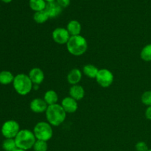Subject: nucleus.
<instances>
[{
  "instance_id": "f257e3e1",
  "label": "nucleus",
  "mask_w": 151,
  "mask_h": 151,
  "mask_svg": "<svg viewBox=\"0 0 151 151\" xmlns=\"http://www.w3.org/2000/svg\"><path fill=\"white\" fill-rule=\"evenodd\" d=\"M47 122L52 126L57 127L63 123L66 117V112L61 106V105L54 104L48 106L45 112Z\"/></svg>"
},
{
  "instance_id": "f03ea898",
  "label": "nucleus",
  "mask_w": 151,
  "mask_h": 151,
  "mask_svg": "<svg viewBox=\"0 0 151 151\" xmlns=\"http://www.w3.org/2000/svg\"><path fill=\"white\" fill-rule=\"evenodd\" d=\"M66 49L74 56H81L88 50V42L83 35L71 36L66 44Z\"/></svg>"
},
{
  "instance_id": "7ed1b4c3",
  "label": "nucleus",
  "mask_w": 151,
  "mask_h": 151,
  "mask_svg": "<svg viewBox=\"0 0 151 151\" xmlns=\"http://www.w3.org/2000/svg\"><path fill=\"white\" fill-rule=\"evenodd\" d=\"M13 86L17 94L22 96L27 95L33 88V83L28 75L23 73L18 74L15 76Z\"/></svg>"
},
{
  "instance_id": "20e7f679",
  "label": "nucleus",
  "mask_w": 151,
  "mask_h": 151,
  "mask_svg": "<svg viewBox=\"0 0 151 151\" xmlns=\"http://www.w3.org/2000/svg\"><path fill=\"white\" fill-rule=\"evenodd\" d=\"M14 139L17 148L24 150L32 149L34 144L37 140L33 131H31L28 129L21 130Z\"/></svg>"
},
{
  "instance_id": "39448f33",
  "label": "nucleus",
  "mask_w": 151,
  "mask_h": 151,
  "mask_svg": "<svg viewBox=\"0 0 151 151\" xmlns=\"http://www.w3.org/2000/svg\"><path fill=\"white\" fill-rule=\"evenodd\" d=\"M33 133L37 140L48 142L52 138V126L49 122L41 121L34 126Z\"/></svg>"
},
{
  "instance_id": "423d86ee",
  "label": "nucleus",
  "mask_w": 151,
  "mask_h": 151,
  "mask_svg": "<svg viewBox=\"0 0 151 151\" xmlns=\"http://www.w3.org/2000/svg\"><path fill=\"white\" fill-rule=\"evenodd\" d=\"M19 124L15 120H7L1 126V134L5 139H15L20 131Z\"/></svg>"
},
{
  "instance_id": "0eeeda50",
  "label": "nucleus",
  "mask_w": 151,
  "mask_h": 151,
  "mask_svg": "<svg viewBox=\"0 0 151 151\" xmlns=\"http://www.w3.org/2000/svg\"><path fill=\"white\" fill-rule=\"evenodd\" d=\"M96 81L103 88H109L114 80L113 73L108 69H100L95 78Z\"/></svg>"
},
{
  "instance_id": "6e6552de",
  "label": "nucleus",
  "mask_w": 151,
  "mask_h": 151,
  "mask_svg": "<svg viewBox=\"0 0 151 151\" xmlns=\"http://www.w3.org/2000/svg\"><path fill=\"white\" fill-rule=\"evenodd\" d=\"M52 37L53 41L56 44L63 45V44H67L71 35H69V32L66 29V28L57 27L52 31Z\"/></svg>"
},
{
  "instance_id": "1a4fd4ad",
  "label": "nucleus",
  "mask_w": 151,
  "mask_h": 151,
  "mask_svg": "<svg viewBox=\"0 0 151 151\" xmlns=\"http://www.w3.org/2000/svg\"><path fill=\"white\" fill-rule=\"evenodd\" d=\"M47 108L48 105L44 101V99L39 97L33 99L29 103V109L33 113L35 114L45 113Z\"/></svg>"
},
{
  "instance_id": "9d476101",
  "label": "nucleus",
  "mask_w": 151,
  "mask_h": 151,
  "mask_svg": "<svg viewBox=\"0 0 151 151\" xmlns=\"http://www.w3.org/2000/svg\"><path fill=\"white\" fill-rule=\"evenodd\" d=\"M60 105L64 109L65 111L66 112V114L75 113L78 109V101L71 97L70 96L64 97L62 100Z\"/></svg>"
},
{
  "instance_id": "9b49d317",
  "label": "nucleus",
  "mask_w": 151,
  "mask_h": 151,
  "mask_svg": "<svg viewBox=\"0 0 151 151\" xmlns=\"http://www.w3.org/2000/svg\"><path fill=\"white\" fill-rule=\"evenodd\" d=\"M29 78H30L31 81L33 83V85H41L44 81L45 75L44 72L41 69L38 67H34L30 69L28 75Z\"/></svg>"
},
{
  "instance_id": "f8f14e48",
  "label": "nucleus",
  "mask_w": 151,
  "mask_h": 151,
  "mask_svg": "<svg viewBox=\"0 0 151 151\" xmlns=\"http://www.w3.org/2000/svg\"><path fill=\"white\" fill-rule=\"evenodd\" d=\"M62 7L58 4V2L56 1H52V2H49L47 3V5L45 7V11L47 12V13L48 14L49 17L50 18H54L58 17V16H60V13H62Z\"/></svg>"
},
{
  "instance_id": "ddd939ff",
  "label": "nucleus",
  "mask_w": 151,
  "mask_h": 151,
  "mask_svg": "<svg viewBox=\"0 0 151 151\" xmlns=\"http://www.w3.org/2000/svg\"><path fill=\"white\" fill-rule=\"evenodd\" d=\"M82 71L78 68H74L67 75V82L72 86L79 84L82 80Z\"/></svg>"
},
{
  "instance_id": "4468645a",
  "label": "nucleus",
  "mask_w": 151,
  "mask_h": 151,
  "mask_svg": "<svg viewBox=\"0 0 151 151\" xmlns=\"http://www.w3.org/2000/svg\"><path fill=\"white\" fill-rule=\"evenodd\" d=\"M85 89L82 86L77 84L73 85L69 88V96L77 101L81 100L85 97Z\"/></svg>"
},
{
  "instance_id": "2eb2a0df",
  "label": "nucleus",
  "mask_w": 151,
  "mask_h": 151,
  "mask_svg": "<svg viewBox=\"0 0 151 151\" xmlns=\"http://www.w3.org/2000/svg\"><path fill=\"white\" fill-rule=\"evenodd\" d=\"M66 29L71 36H75V35H81L82 27L78 21L72 20L68 23L67 26H66Z\"/></svg>"
},
{
  "instance_id": "dca6fc26",
  "label": "nucleus",
  "mask_w": 151,
  "mask_h": 151,
  "mask_svg": "<svg viewBox=\"0 0 151 151\" xmlns=\"http://www.w3.org/2000/svg\"><path fill=\"white\" fill-rule=\"evenodd\" d=\"M43 99L48 106H52V105L57 104L58 103V95L57 92L54 90H48L45 92Z\"/></svg>"
},
{
  "instance_id": "f3484780",
  "label": "nucleus",
  "mask_w": 151,
  "mask_h": 151,
  "mask_svg": "<svg viewBox=\"0 0 151 151\" xmlns=\"http://www.w3.org/2000/svg\"><path fill=\"white\" fill-rule=\"evenodd\" d=\"M100 69L92 64H86L83 68V73L91 79H95Z\"/></svg>"
},
{
  "instance_id": "a211bd4d",
  "label": "nucleus",
  "mask_w": 151,
  "mask_h": 151,
  "mask_svg": "<svg viewBox=\"0 0 151 151\" xmlns=\"http://www.w3.org/2000/svg\"><path fill=\"white\" fill-rule=\"evenodd\" d=\"M15 76L10 71L4 70L0 72V83L2 85H8L13 83Z\"/></svg>"
},
{
  "instance_id": "6ab92c4d",
  "label": "nucleus",
  "mask_w": 151,
  "mask_h": 151,
  "mask_svg": "<svg viewBox=\"0 0 151 151\" xmlns=\"http://www.w3.org/2000/svg\"><path fill=\"white\" fill-rule=\"evenodd\" d=\"M29 4L32 10L38 12L45 10L47 3L44 0H29Z\"/></svg>"
},
{
  "instance_id": "aec40b11",
  "label": "nucleus",
  "mask_w": 151,
  "mask_h": 151,
  "mask_svg": "<svg viewBox=\"0 0 151 151\" xmlns=\"http://www.w3.org/2000/svg\"><path fill=\"white\" fill-rule=\"evenodd\" d=\"M50 19L48 14L45 10H41V11L35 12L33 15V19L37 24H44Z\"/></svg>"
},
{
  "instance_id": "412c9836",
  "label": "nucleus",
  "mask_w": 151,
  "mask_h": 151,
  "mask_svg": "<svg viewBox=\"0 0 151 151\" xmlns=\"http://www.w3.org/2000/svg\"><path fill=\"white\" fill-rule=\"evenodd\" d=\"M140 57L144 61L151 62V44H147L142 49Z\"/></svg>"
},
{
  "instance_id": "4be33fe9",
  "label": "nucleus",
  "mask_w": 151,
  "mask_h": 151,
  "mask_svg": "<svg viewBox=\"0 0 151 151\" xmlns=\"http://www.w3.org/2000/svg\"><path fill=\"white\" fill-rule=\"evenodd\" d=\"M2 148L4 151H14L17 149L14 139H5L2 143Z\"/></svg>"
},
{
  "instance_id": "5701e85b",
  "label": "nucleus",
  "mask_w": 151,
  "mask_h": 151,
  "mask_svg": "<svg viewBox=\"0 0 151 151\" xmlns=\"http://www.w3.org/2000/svg\"><path fill=\"white\" fill-rule=\"evenodd\" d=\"M32 149H33L34 151H47V150H48L47 142L36 140Z\"/></svg>"
},
{
  "instance_id": "b1692460",
  "label": "nucleus",
  "mask_w": 151,
  "mask_h": 151,
  "mask_svg": "<svg viewBox=\"0 0 151 151\" xmlns=\"http://www.w3.org/2000/svg\"><path fill=\"white\" fill-rule=\"evenodd\" d=\"M141 101L147 107L151 106V90L143 92L141 96Z\"/></svg>"
},
{
  "instance_id": "393cba45",
  "label": "nucleus",
  "mask_w": 151,
  "mask_h": 151,
  "mask_svg": "<svg viewBox=\"0 0 151 151\" xmlns=\"http://www.w3.org/2000/svg\"><path fill=\"white\" fill-rule=\"evenodd\" d=\"M135 149L137 151H147L149 150L147 143L144 141H139L136 144Z\"/></svg>"
},
{
  "instance_id": "a878e982",
  "label": "nucleus",
  "mask_w": 151,
  "mask_h": 151,
  "mask_svg": "<svg viewBox=\"0 0 151 151\" xmlns=\"http://www.w3.org/2000/svg\"><path fill=\"white\" fill-rule=\"evenodd\" d=\"M56 1L62 8L67 7L70 4V0H56Z\"/></svg>"
},
{
  "instance_id": "bb28decb",
  "label": "nucleus",
  "mask_w": 151,
  "mask_h": 151,
  "mask_svg": "<svg viewBox=\"0 0 151 151\" xmlns=\"http://www.w3.org/2000/svg\"><path fill=\"white\" fill-rule=\"evenodd\" d=\"M145 116L146 119L151 121V106L147 107L145 112Z\"/></svg>"
},
{
  "instance_id": "cd10ccee",
  "label": "nucleus",
  "mask_w": 151,
  "mask_h": 151,
  "mask_svg": "<svg viewBox=\"0 0 151 151\" xmlns=\"http://www.w3.org/2000/svg\"><path fill=\"white\" fill-rule=\"evenodd\" d=\"M1 1H3L4 2H5V3H9V2H10L12 0H1Z\"/></svg>"
},
{
  "instance_id": "c85d7f7f",
  "label": "nucleus",
  "mask_w": 151,
  "mask_h": 151,
  "mask_svg": "<svg viewBox=\"0 0 151 151\" xmlns=\"http://www.w3.org/2000/svg\"><path fill=\"white\" fill-rule=\"evenodd\" d=\"M44 1H47V3H49V2H52V1H55V0H44Z\"/></svg>"
},
{
  "instance_id": "c756f323",
  "label": "nucleus",
  "mask_w": 151,
  "mask_h": 151,
  "mask_svg": "<svg viewBox=\"0 0 151 151\" xmlns=\"http://www.w3.org/2000/svg\"><path fill=\"white\" fill-rule=\"evenodd\" d=\"M14 151H27V150H22V149H19V148H17V149H16V150H15Z\"/></svg>"
},
{
  "instance_id": "7c9ffc66",
  "label": "nucleus",
  "mask_w": 151,
  "mask_h": 151,
  "mask_svg": "<svg viewBox=\"0 0 151 151\" xmlns=\"http://www.w3.org/2000/svg\"><path fill=\"white\" fill-rule=\"evenodd\" d=\"M147 151H151V149H149V150H147Z\"/></svg>"
}]
</instances>
